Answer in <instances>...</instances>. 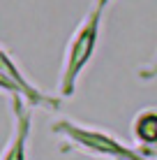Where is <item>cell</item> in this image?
Wrapping results in <instances>:
<instances>
[{"label": "cell", "instance_id": "cell-4", "mask_svg": "<svg viewBox=\"0 0 157 160\" xmlns=\"http://www.w3.org/2000/svg\"><path fill=\"white\" fill-rule=\"evenodd\" d=\"M134 135L145 146H157V112L148 109L134 118Z\"/></svg>", "mask_w": 157, "mask_h": 160}, {"label": "cell", "instance_id": "cell-3", "mask_svg": "<svg viewBox=\"0 0 157 160\" xmlns=\"http://www.w3.org/2000/svg\"><path fill=\"white\" fill-rule=\"evenodd\" d=\"M19 112V125L14 130V137L9 142V146L5 148L0 160H25V137H28V114H21V107H16Z\"/></svg>", "mask_w": 157, "mask_h": 160}, {"label": "cell", "instance_id": "cell-2", "mask_svg": "<svg viewBox=\"0 0 157 160\" xmlns=\"http://www.w3.org/2000/svg\"><path fill=\"white\" fill-rule=\"evenodd\" d=\"M58 132H65L67 137H72L76 144L90 148L95 153H104V156H111V158H118V160H143L141 153H132L129 148H125L120 142H116L113 137L104 135V132H90V130H83V128H76V125H69V123H62L56 125Z\"/></svg>", "mask_w": 157, "mask_h": 160}, {"label": "cell", "instance_id": "cell-6", "mask_svg": "<svg viewBox=\"0 0 157 160\" xmlns=\"http://www.w3.org/2000/svg\"><path fill=\"white\" fill-rule=\"evenodd\" d=\"M109 5V0H97V5H95V9L97 12H104V7Z\"/></svg>", "mask_w": 157, "mask_h": 160}, {"label": "cell", "instance_id": "cell-1", "mask_svg": "<svg viewBox=\"0 0 157 160\" xmlns=\"http://www.w3.org/2000/svg\"><path fill=\"white\" fill-rule=\"evenodd\" d=\"M99 19H102V12L95 9L88 16V21L81 26V30L76 32L72 44H69L67 60H65V68H62V79H60V93L62 95H72L74 93L76 77L88 65V60L93 58L95 44H97V32H99Z\"/></svg>", "mask_w": 157, "mask_h": 160}, {"label": "cell", "instance_id": "cell-5", "mask_svg": "<svg viewBox=\"0 0 157 160\" xmlns=\"http://www.w3.org/2000/svg\"><path fill=\"white\" fill-rule=\"evenodd\" d=\"M141 77H143V79H153V77H157V60L153 63V68H150V70H145V72H141Z\"/></svg>", "mask_w": 157, "mask_h": 160}]
</instances>
